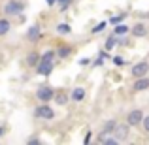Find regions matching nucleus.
<instances>
[{"label":"nucleus","mask_w":149,"mask_h":145,"mask_svg":"<svg viewBox=\"0 0 149 145\" xmlns=\"http://www.w3.org/2000/svg\"><path fill=\"white\" fill-rule=\"evenodd\" d=\"M34 117L36 119H44V121H51V119H55V109L49 105V102H42L34 109Z\"/></svg>","instance_id":"f257e3e1"},{"label":"nucleus","mask_w":149,"mask_h":145,"mask_svg":"<svg viewBox=\"0 0 149 145\" xmlns=\"http://www.w3.org/2000/svg\"><path fill=\"white\" fill-rule=\"evenodd\" d=\"M25 8H26V4L21 2V0H10L4 6V13L6 15H21L25 11Z\"/></svg>","instance_id":"f03ea898"},{"label":"nucleus","mask_w":149,"mask_h":145,"mask_svg":"<svg viewBox=\"0 0 149 145\" xmlns=\"http://www.w3.org/2000/svg\"><path fill=\"white\" fill-rule=\"evenodd\" d=\"M55 96V89L51 85H42V87L36 89V98L40 102H51Z\"/></svg>","instance_id":"7ed1b4c3"},{"label":"nucleus","mask_w":149,"mask_h":145,"mask_svg":"<svg viewBox=\"0 0 149 145\" xmlns=\"http://www.w3.org/2000/svg\"><path fill=\"white\" fill-rule=\"evenodd\" d=\"M128 134H130V126H128L127 123H125V124H119V123H117L115 128H113V132H111V136H115L119 143L127 142V139H128Z\"/></svg>","instance_id":"20e7f679"},{"label":"nucleus","mask_w":149,"mask_h":145,"mask_svg":"<svg viewBox=\"0 0 149 145\" xmlns=\"http://www.w3.org/2000/svg\"><path fill=\"white\" fill-rule=\"evenodd\" d=\"M130 74H132V77H143V76H147L149 74V62L147 60H140V62H136L134 66H132V70H130Z\"/></svg>","instance_id":"39448f33"},{"label":"nucleus","mask_w":149,"mask_h":145,"mask_svg":"<svg viewBox=\"0 0 149 145\" xmlns=\"http://www.w3.org/2000/svg\"><path fill=\"white\" fill-rule=\"evenodd\" d=\"M53 68H55V60H38V64H36V74L38 76H49L51 72H53Z\"/></svg>","instance_id":"423d86ee"},{"label":"nucleus","mask_w":149,"mask_h":145,"mask_svg":"<svg viewBox=\"0 0 149 145\" xmlns=\"http://www.w3.org/2000/svg\"><path fill=\"white\" fill-rule=\"evenodd\" d=\"M142 119H143L142 109H132L127 115V124L128 126H140V124H142Z\"/></svg>","instance_id":"0eeeda50"},{"label":"nucleus","mask_w":149,"mask_h":145,"mask_svg":"<svg viewBox=\"0 0 149 145\" xmlns=\"http://www.w3.org/2000/svg\"><path fill=\"white\" fill-rule=\"evenodd\" d=\"M128 32H130L134 38H146L149 30H147L146 23H136L134 26H130V30H128Z\"/></svg>","instance_id":"6e6552de"},{"label":"nucleus","mask_w":149,"mask_h":145,"mask_svg":"<svg viewBox=\"0 0 149 145\" xmlns=\"http://www.w3.org/2000/svg\"><path fill=\"white\" fill-rule=\"evenodd\" d=\"M132 89H134V92H142V91H147L149 89V77L143 76V77H136L134 85H132Z\"/></svg>","instance_id":"1a4fd4ad"},{"label":"nucleus","mask_w":149,"mask_h":145,"mask_svg":"<svg viewBox=\"0 0 149 145\" xmlns=\"http://www.w3.org/2000/svg\"><path fill=\"white\" fill-rule=\"evenodd\" d=\"M26 38H29L30 42H38L42 38V28L40 25H32L29 30H26Z\"/></svg>","instance_id":"9d476101"},{"label":"nucleus","mask_w":149,"mask_h":145,"mask_svg":"<svg viewBox=\"0 0 149 145\" xmlns=\"http://www.w3.org/2000/svg\"><path fill=\"white\" fill-rule=\"evenodd\" d=\"M55 53H57V58H68L70 55L74 53V47H70V45H61Z\"/></svg>","instance_id":"9b49d317"},{"label":"nucleus","mask_w":149,"mask_h":145,"mask_svg":"<svg viewBox=\"0 0 149 145\" xmlns=\"http://www.w3.org/2000/svg\"><path fill=\"white\" fill-rule=\"evenodd\" d=\"M70 98H72L74 102H81L85 98V89L83 87H76L72 92H70Z\"/></svg>","instance_id":"f8f14e48"},{"label":"nucleus","mask_w":149,"mask_h":145,"mask_svg":"<svg viewBox=\"0 0 149 145\" xmlns=\"http://www.w3.org/2000/svg\"><path fill=\"white\" fill-rule=\"evenodd\" d=\"M38 60H40V53H38V51H30V53L26 55V64L32 66V68H36Z\"/></svg>","instance_id":"ddd939ff"},{"label":"nucleus","mask_w":149,"mask_h":145,"mask_svg":"<svg viewBox=\"0 0 149 145\" xmlns=\"http://www.w3.org/2000/svg\"><path fill=\"white\" fill-rule=\"evenodd\" d=\"M68 94H66V92L64 91H58V92H55V96H53V100L55 102H57V104L58 105H66V104H68Z\"/></svg>","instance_id":"4468645a"},{"label":"nucleus","mask_w":149,"mask_h":145,"mask_svg":"<svg viewBox=\"0 0 149 145\" xmlns=\"http://www.w3.org/2000/svg\"><path fill=\"white\" fill-rule=\"evenodd\" d=\"M115 45H119V36H115V34H111V36L106 40V44H104V49L106 51H111Z\"/></svg>","instance_id":"2eb2a0df"},{"label":"nucleus","mask_w":149,"mask_h":145,"mask_svg":"<svg viewBox=\"0 0 149 145\" xmlns=\"http://www.w3.org/2000/svg\"><path fill=\"white\" fill-rule=\"evenodd\" d=\"M57 34H61V36H68V34H72V26H70L68 23H58V25H57Z\"/></svg>","instance_id":"dca6fc26"},{"label":"nucleus","mask_w":149,"mask_h":145,"mask_svg":"<svg viewBox=\"0 0 149 145\" xmlns=\"http://www.w3.org/2000/svg\"><path fill=\"white\" fill-rule=\"evenodd\" d=\"M10 28H11V23H10V19L2 17V19H0V36H6V34L10 32Z\"/></svg>","instance_id":"f3484780"},{"label":"nucleus","mask_w":149,"mask_h":145,"mask_svg":"<svg viewBox=\"0 0 149 145\" xmlns=\"http://www.w3.org/2000/svg\"><path fill=\"white\" fill-rule=\"evenodd\" d=\"M128 30H130V26H127V25H123V23H119V25H115V28H113V34H115V36H125Z\"/></svg>","instance_id":"a211bd4d"},{"label":"nucleus","mask_w":149,"mask_h":145,"mask_svg":"<svg viewBox=\"0 0 149 145\" xmlns=\"http://www.w3.org/2000/svg\"><path fill=\"white\" fill-rule=\"evenodd\" d=\"M106 28H108V21H100L95 28H91V34H100V32H104Z\"/></svg>","instance_id":"6ab92c4d"},{"label":"nucleus","mask_w":149,"mask_h":145,"mask_svg":"<svg viewBox=\"0 0 149 145\" xmlns=\"http://www.w3.org/2000/svg\"><path fill=\"white\" fill-rule=\"evenodd\" d=\"M40 58L42 60H55V58H57V53H55L53 49H49V51H45L44 55H40Z\"/></svg>","instance_id":"aec40b11"},{"label":"nucleus","mask_w":149,"mask_h":145,"mask_svg":"<svg viewBox=\"0 0 149 145\" xmlns=\"http://www.w3.org/2000/svg\"><path fill=\"white\" fill-rule=\"evenodd\" d=\"M72 2H74V0H57V6H58V10H61V11H66Z\"/></svg>","instance_id":"412c9836"},{"label":"nucleus","mask_w":149,"mask_h":145,"mask_svg":"<svg viewBox=\"0 0 149 145\" xmlns=\"http://www.w3.org/2000/svg\"><path fill=\"white\" fill-rule=\"evenodd\" d=\"M125 19H127V13H121V15H115V17H111V19H109V23H111V25H119V23H123Z\"/></svg>","instance_id":"4be33fe9"},{"label":"nucleus","mask_w":149,"mask_h":145,"mask_svg":"<svg viewBox=\"0 0 149 145\" xmlns=\"http://www.w3.org/2000/svg\"><path fill=\"white\" fill-rule=\"evenodd\" d=\"M42 143V139L38 138V136H30L29 139H26V145H40Z\"/></svg>","instance_id":"5701e85b"},{"label":"nucleus","mask_w":149,"mask_h":145,"mask_svg":"<svg viewBox=\"0 0 149 145\" xmlns=\"http://www.w3.org/2000/svg\"><path fill=\"white\" fill-rule=\"evenodd\" d=\"M111 60H113V64H115V66H125V58H123V57H119V55L111 57Z\"/></svg>","instance_id":"b1692460"},{"label":"nucleus","mask_w":149,"mask_h":145,"mask_svg":"<svg viewBox=\"0 0 149 145\" xmlns=\"http://www.w3.org/2000/svg\"><path fill=\"white\" fill-rule=\"evenodd\" d=\"M142 126H143V130L149 134V115H143V119H142Z\"/></svg>","instance_id":"393cba45"},{"label":"nucleus","mask_w":149,"mask_h":145,"mask_svg":"<svg viewBox=\"0 0 149 145\" xmlns=\"http://www.w3.org/2000/svg\"><path fill=\"white\" fill-rule=\"evenodd\" d=\"M91 139H93V132L89 130V132H87V136L83 138V143H85V145H89V143H91Z\"/></svg>","instance_id":"a878e982"},{"label":"nucleus","mask_w":149,"mask_h":145,"mask_svg":"<svg viewBox=\"0 0 149 145\" xmlns=\"http://www.w3.org/2000/svg\"><path fill=\"white\" fill-rule=\"evenodd\" d=\"M87 64H91V58L85 57V58H81V60H79V66H87Z\"/></svg>","instance_id":"bb28decb"},{"label":"nucleus","mask_w":149,"mask_h":145,"mask_svg":"<svg viewBox=\"0 0 149 145\" xmlns=\"http://www.w3.org/2000/svg\"><path fill=\"white\" fill-rule=\"evenodd\" d=\"M93 64H95V66H102V64H104V58H102V57H96V60L93 62Z\"/></svg>","instance_id":"cd10ccee"},{"label":"nucleus","mask_w":149,"mask_h":145,"mask_svg":"<svg viewBox=\"0 0 149 145\" xmlns=\"http://www.w3.org/2000/svg\"><path fill=\"white\" fill-rule=\"evenodd\" d=\"M4 134H6V126H0V138H2Z\"/></svg>","instance_id":"c85d7f7f"},{"label":"nucleus","mask_w":149,"mask_h":145,"mask_svg":"<svg viewBox=\"0 0 149 145\" xmlns=\"http://www.w3.org/2000/svg\"><path fill=\"white\" fill-rule=\"evenodd\" d=\"M45 2H47V6H55V4H57V0H45Z\"/></svg>","instance_id":"c756f323"},{"label":"nucleus","mask_w":149,"mask_h":145,"mask_svg":"<svg viewBox=\"0 0 149 145\" xmlns=\"http://www.w3.org/2000/svg\"><path fill=\"white\" fill-rule=\"evenodd\" d=\"M140 17H142V19H147V17H149V13H140Z\"/></svg>","instance_id":"7c9ffc66"}]
</instances>
